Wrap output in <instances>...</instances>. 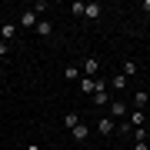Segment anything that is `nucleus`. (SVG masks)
<instances>
[{
	"label": "nucleus",
	"mask_w": 150,
	"mask_h": 150,
	"mask_svg": "<svg viewBox=\"0 0 150 150\" xmlns=\"http://www.w3.org/2000/svg\"><path fill=\"white\" fill-rule=\"evenodd\" d=\"M90 97H93V103H97V107H103V103H110V87L103 83V80H97V83H93V93H90Z\"/></svg>",
	"instance_id": "1"
},
{
	"label": "nucleus",
	"mask_w": 150,
	"mask_h": 150,
	"mask_svg": "<svg viewBox=\"0 0 150 150\" xmlns=\"http://www.w3.org/2000/svg\"><path fill=\"white\" fill-rule=\"evenodd\" d=\"M97 130H100L103 137H110L113 130H117V123H113V117H97Z\"/></svg>",
	"instance_id": "2"
},
{
	"label": "nucleus",
	"mask_w": 150,
	"mask_h": 150,
	"mask_svg": "<svg viewBox=\"0 0 150 150\" xmlns=\"http://www.w3.org/2000/svg\"><path fill=\"white\" fill-rule=\"evenodd\" d=\"M37 23H40V20H37V7H33V10H23V17H20V27H27V30L33 27V30H37Z\"/></svg>",
	"instance_id": "3"
},
{
	"label": "nucleus",
	"mask_w": 150,
	"mask_h": 150,
	"mask_svg": "<svg viewBox=\"0 0 150 150\" xmlns=\"http://www.w3.org/2000/svg\"><path fill=\"white\" fill-rule=\"evenodd\" d=\"M97 70H100V60H97V57H87V60H83V70H80V74L93 80V74H97Z\"/></svg>",
	"instance_id": "4"
},
{
	"label": "nucleus",
	"mask_w": 150,
	"mask_h": 150,
	"mask_svg": "<svg viewBox=\"0 0 150 150\" xmlns=\"http://www.w3.org/2000/svg\"><path fill=\"white\" fill-rule=\"evenodd\" d=\"M134 130H137V127H134L130 120H120V123H117V134H120V137H134Z\"/></svg>",
	"instance_id": "5"
},
{
	"label": "nucleus",
	"mask_w": 150,
	"mask_h": 150,
	"mask_svg": "<svg viewBox=\"0 0 150 150\" xmlns=\"http://www.w3.org/2000/svg\"><path fill=\"white\" fill-rule=\"evenodd\" d=\"M70 134H74V140H87V134H90V127H87V123H77V127L70 130Z\"/></svg>",
	"instance_id": "6"
},
{
	"label": "nucleus",
	"mask_w": 150,
	"mask_h": 150,
	"mask_svg": "<svg viewBox=\"0 0 150 150\" xmlns=\"http://www.w3.org/2000/svg\"><path fill=\"white\" fill-rule=\"evenodd\" d=\"M50 33H54V23H50V20H40L37 23V37H50Z\"/></svg>",
	"instance_id": "7"
},
{
	"label": "nucleus",
	"mask_w": 150,
	"mask_h": 150,
	"mask_svg": "<svg viewBox=\"0 0 150 150\" xmlns=\"http://www.w3.org/2000/svg\"><path fill=\"white\" fill-rule=\"evenodd\" d=\"M110 117H127V107H123V100H113V103H110Z\"/></svg>",
	"instance_id": "8"
},
{
	"label": "nucleus",
	"mask_w": 150,
	"mask_h": 150,
	"mask_svg": "<svg viewBox=\"0 0 150 150\" xmlns=\"http://www.w3.org/2000/svg\"><path fill=\"white\" fill-rule=\"evenodd\" d=\"M83 17H90V20H100V4H87Z\"/></svg>",
	"instance_id": "9"
},
{
	"label": "nucleus",
	"mask_w": 150,
	"mask_h": 150,
	"mask_svg": "<svg viewBox=\"0 0 150 150\" xmlns=\"http://www.w3.org/2000/svg\"><path fill=\"white\" fill-rule=\"evenodd\" d=\"M83 10H87L83 0H74V4H70V13H74V17H83Z\"/></svg>",
	"instance_id": "10"
},
{
	"label": "nucleus",
	"mask_w": 150,
	"mask_h": 150,
	"mask_svg": "<svg viewBox=\"0 0 150 150\" xmlns=\"http://www.w3.org/2000/svg\"><path fill=\"white\" fill-rule=\"evenodd\" d=\"M77 123H80V113H67V117H64V127L67 130H74Z\"/></svg>",
	"instance_id": "11"
},
{
	"label": "nucleus",
	"mask_w": 150,
	"mask_h": 150,
	"mask_svg": "<svg viewBox=\"0 0 150 150\" xmlns=\"http://www.w3.org/2000/svg\"><path fill=\"white\" fill-rule=\"evenodd\" d=\"M13 33H17V30H13V23H4V27H0V37H4L7 43H10V37H13Z\"/></svg>",
	"instance_id": "12"
},
{
	"label": "nucleus",
	"mask_w": 150,
	"mask_h": 150,
	"mask_svg": "<svg viewBox=\"0 0 150 150\" xmlns=\"http://www.w3.org/2000/svg\"><path fill=\"white\" fill-rule=\"evenodd\" d=\"M144 120H147V113H144V110H134V113H130V123H134V127H140Z\"/></svg>",
	"instance_id": "13"
},
{
	"label": "nucleus",
	"mask_w": 150,
	"mask_h": 150,
	"mask_svg": "<svg viewBox=\"0 0 150 150\" xmlns=\"http://www.w3.org/2000/svg\"><path fill=\"white\" fill-rule=\"evenodd\" d=\"M134 103H137V110H144V107H147V90H137Z\"/></svg>",
	"instance_id": "14"
},
{
	"label": "nucleus",
	"mask_w": 150,
	"mask_h": 150,
	"mask_svg": "<svg viewBox=\"0 0 150 150\" xmlns=\"http://www.w3.org/2000/svg\"><path fill=\"white\" fill-rule=\"evenodd\" d=\"M64 77H67V80H80L83 74H80V70H77V67H67V70H64Z\"/></svg>",
	"instance_id": "15"
},
{
	"label": "nucleus",
	"mask_w": 150,
	"mask_h": 150,
	"mask_svg": "<svg viewBox=\"0 0 150 150\" xmlns=\"http://www.w3.org/2000/svg\"><path fill=\"white\" fill-rule=\"evenodd\" d=\"M137 74V64H134V60H127V64H123V77H134Z\"/></svg>",
	"instance_id": "16"
},
{
	"label": "nucleus",
	"mask_w": 150,
	"mask_h": 150,
	"mask_svg": "<svg viewBox=\"0 0 150 150\" xmlns=\"http://www.w3.org/2000/svg\"><path fill=\"white\" fill-rule=\"evenodd\" d=\"M80 90H87V93H93V80H90V77H80Z\"/></svg>",
	"instance_id": "17"
},
{
	"label": "nucleus",
	"mask_w": 150,
	"mask_h": 150,
	"mask_svg": "<svg viewBox=\"0 0 150 150\" xmlns=\"http://www.w3.org/2000/svg\"><path fill=\"white\" fill-rule=\"evenodd\" d=\"M110 87H113V90H123V74H117V77H113V80H110Z\"/></svg>",
	"instance_id": "18"
},
{
	"label": "nucleus",
	"mask_w": 150,
	"mask_h": 150,
	"mask_svg": "<svg viewBox=\"0 0 150 150\" xmlns=\"http://www.w3.org/2000/svg\"><path fill=\"white\" fill-rule=\"evenodd\" d=\"M7 54H10V43H7V40H0V57H7Z\"/></svg>",
	"instance_id": "19"
},
{
	"label": "nucleus",
	"mask_w": 150,
	"mask_h": 150,
	"mask_svg": "<svg viewBox=\"0 0 150 150\" xmlns=\"http://www.w3.org/2000/svg\"><path fill=\"white\" fill-rule=\"evenodd\" d=\"M134 150H150V147L144 144V140H137V144H134Z\"/></svg>",
	"instance_id": "20"
},
{
	"label": "nucleus",
	"mask_w": 150,
	"mask_h": 150,
	"mask_svg": "<svg viewBox=\"0 0 150 150\" xmlns=\"http://www.w3.org/2000/svg\"><path fill=\"white\" fill-rule=\"evenodd\" d=\"M27 150H40V147H37V144H30V147H27Z\"/></svg>",
	"instance_id": "21"
}]
</instances>
